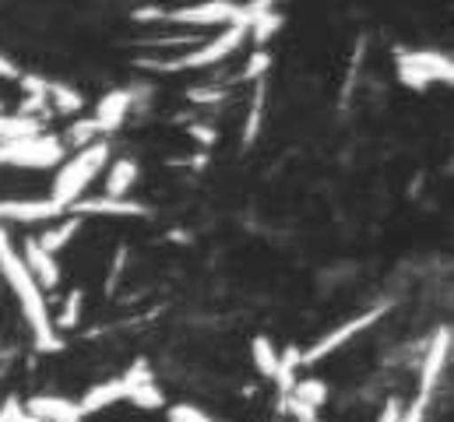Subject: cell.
<instances>
[{
	"label": "cell",
	"instance_id": "obj_1",
	"mask_svg": "<svg viewBox=\"0 0 454 422\" xmlns=\"http://www.w3.org/2000/svg\"><path fill=\"white\" fill-rule=\"evenodd\" d=\"M0 278L7 282L11 296L18 300L25 324L32 331V341L39 352H60L64 348V338L60 331L53 327V310H50V300L46 293L39 289V282L32 278V271L25 268L21 254H18V243L7 236V225H0Z\"/></svg>",
	"mask_w": 454,
	"mask_h": 422
},
{
	"label": "cell",
	"instance_id": "obj_2",
	"mask_svg": "<svg viewBox=\"0 0 454 422\" xmlns=\"http://www.w3.org/2000/svg\"><path fill=\"white\" fill-rule=\"evenodd\" d=\"M243 43H250V39H247V25H243V21H232L226 28H219L212 39H201L198 46H187V50L176 53V57H145V60H137V64L148 67V71H159V74L208 71V67L229 60L236 50H243Z\"/></svg>",
	"mask_w": 454,
	"mask_h": 422
},
{
	"label": "cell",
	"instance_id": "obj_3",
	"mask_svg": "<svg viewBox=\"0 0 454 422\" xmlns=\"http://www.w3.org/2000/svg\"><path fill=\"white\" fill-rule=\"evenodd\" d=\"M114 152H110V141H96V145H85V148H74V155H67L60 166H57V176H53V191H50V201L57 208H71L74 201H82L89 194V187L103 176V169L110 166Z\"/></svg>",
	"mask_w": 454,
	"mask_h": 422
},
{
	"label": "cell",
	"instance_id": "obj_4",
	"mask_svg": "<svg viewBox=\"0 0 454 422\" xmlns=\"http://www.w3.org/2000/svg\"><path fill=\"white\" fill-rule=\"evenodd\" d=\"M134 21H162V25H180L187 32H201V28H226L232 21L247 25V7L243 0H194L180 7H141L134 11Z\"/></svg>",
	"mask_w": 454,
	"mask_h": 422
},
{
	"label": "cell",
	"instance_id": "obj_5",
	"mask_svg": "<svg viewBox=\"0 0 454 422\" xmlns=\"http://www.w3.org/2000/svg\"><path fill=\"white\" fill-rule=\"evenodd\" d=\"M67 159V145L57 134H32V137H14L0 141V166L11 169H53Z\"/></svg>",
	"mask_w": 454,
	"mask_h": 422
},
{
	"label": "cell",
	"instance_id": "obj_6",
	"mask_svg": "<svg viewBox=\"0 0 454 422\" xmlns=\"http://www.w3.org/2000/svg\"><path fill=\"white\" fill-rule=\"evenodd\" d=\"M398 82L412 92H427L430 85H451V57L441 50H398L395 53Z\"/></svg>",
	"mask_w": 454,
	"mask_h": 422
},
{
	"label": "cell",
	"instance_id": "obj_7",
	"mask_svg": "<svg viewBox=\"0 0 454 422\" xmlns=\"http://www.w3.org/2000/svg\"><path fill=\"white\" fill-rule=\"evenodd\" d=\"M391 310V303L384 300V303H377V307H370V310H363V314L348 316V320H341L339 327H332V331H325L314 345H307V348H300V366L303 370H310V366H317V363H325L328 356H335L341 352L348 341H356L359 334H366L380 316Z\"/></svg>",
	"mask_w": 454,
	"mask_h": 422
},
{
	"label": "cell",
	"instance_id": "obj_8",
	"mask_svg": "<svg viewBox=\"0 0 454 422\" xmlns=\"http://www.w3.org/2000/svg\"><path fill=\"white\" fill-rule=\"evenodd\" d=\"M448 363H451V327H437L434 338H430V345L419 356V391H416L419 402H430L434 405V398L444 387Z\"/></svg>",
	"mask_w": 454,
	"mask_h": 422
},
{
	"label": "cell",
	"instance_id": "obj_9",
	"mask_svg": "<svg viewBox=\"0 0 454 422\" xmlns=\"http://www.w3.org/2000/svg\"><path fill=\"white\" fill-rule=\"evenodd\" d=\"M18 82H21L25 96H35L46 106V113H53V116H78L85 109V96L78 89H71L67 82H57V78L50 82L43 74H21Z\"/></svg>",
	"mask_w": 454,
	"mask_h": 422
},
{
	"label": "cell",
	"instance_id": "obj_10",
	"mask_svg": "<svg viewBox=\"0 0 454 422\" xmlns=\"http://www.w3.org/2000/svg\"><path fill=\"white\" fill-rule=\"evenodd\" d=\"M120 377H123V384H127V402H123V405H134V409H141V412H159V409H166V391L159 387V377H155V370H152L148 359H134Z\"/></svg>",
	"mask_w": 454,
	"mask_h": 422
},
{
	"label": "cell",
	"instance_id": "obj_11",
	"mask_svg": "<svg viewBox=\"0 0 454 422\" xmlns=\"http://www.w3.org/2000/svg\"><path fill=\"white\" fill-rule=\"evenodd\" d=\"M137 109V89H114V92H106L96 109H92V120H96V127H99V134L103 137H110L116 134L123 123H127V116Z\"/></svg>",
	"mask_w": 454,
	"mask_h": 422
},
{
	"label": "cell",
	"instance_id": "obj_12",
	"mask_svg": "<svg viewBox=\"0 0 454 422\" xmlns=\"http://www.w3.org/2000/svg\"><path fill=\"white\" fill-rule=\"evenodd\" d=\"M64 208H57L50 198H0V225H35V222H57Z\"/></svg>",
	"mask_w": 454,
	"mask_h": 422
},
{
	"label": "cell",
	"instance_id": "obj_13",
	"mask_svg": "<svg viewBox=\"0 0 454 422\" xmlns=\"http://www.w3.org/2000/svg\"><path fill=\"white\" fill-rule=\"evenodd\" d=\"M71 215H78V218H89V215H99V218H148L152 208L148 205H141V201H130V198H106V194H99V198H82V201H74L71 205Z\"/></svg>",
	"mask_w": 454,
	"mask_h": 422
},
{
	"label": "cell",
	"instance_id": "obj_14",
	"mask_svg": "<svg viewBox=\"0 0 454 422\" xmlns=\"http://www.w3.org/2000/svg\"><path fill=\"white\" fill-rule=\"evenodd\" d=\"M18 254H21L25 268L32 271V278L39 282V289H43V293H50V289H57V285H60V261H57V254L43 250V243H39L35 236H28V239L18 246Z\"/></svg>",
	"mask_w": 454,
	"mask_h": 422
},
{
	"label": "cell",
	"instance_id": "obj_15",
	"mask_svg": "<svg viewBox=\"0 0 454 422\" xmlns=\"http://www.w3.org/2000/svg\"><path fill=\"white\" fill-rule=\"evenodd\" d=\"M78 402V412H82V419H89V416H99V412H106V409H114V405H123L127 402V384H123V377L116 373L110 380H99V384H92L82 398H74Z\"/></svg>",
	"mask_w": 454,
	"mask_h": 422
},
{
	"label": "cell",
	"instance_id": "obj_16",
	"mask_svg": "<svg viewBox=\"0 0 454 422\" xmlns=\"http://www.w3.org/2000/svg\"><path fill=\"white\" fill-rule=\"evenodd\" d=\"M21 409L39 422H85L82 412H78V402L74 398H64V395H35Z\"/></svg>",
	"mask_w": 454,
	"mask_h": 422
},
{
	"label": "cell",
	"instance_id": "obj_17",
	"mask_svg": "<svg viewBox=\"0 0 454 422\" xmlns=\"http://www.w3.org/2000/svg\"><path fill=\"white\" fill-rule=\"evenodd\" d=\"M137 180H141L137 159L120 155V159H114V162L103 169V194H106V198H130V191L137 187Z\"/></svg>",
	"mask_w": 454,
	"mask_h": 422
},
{
	"label": "cell",
	"instance_id": "obj_18",
	"mask_svg": "<svg viewBox=\"0 0 454 422\" xmlns=\"http://www.w3.org/2000/svg\"><path fill=\"white\" fill-rule=\"evenodd\" d=\"M250 363H254V370H257L264 380H278L282 348H278L268 334H257V338H250Z\"/></svg>",
	"mask_w": 454,
	"mask_h": 422
},
{
	"label": "cell",
	"instance_id": "obj_19",
	"mask_svg": "<svg viewBox=\"0 0 454 422\" xmlns=\"http://www.w3.org/2000/svg\"><path fill=\"white\" fill-rule=\"evenodd\" d=\"M82 222L85 218H78V215H71V211H64L57 222H50V229L43 232V236H35L39 243H43V250H50V254H60L74 236H78V229H82Z\"/></svg>",
	"mask_w": 454,
	"mask_h": 422
},
{
	"label": "cell",
	"instance_id": "obj_20",
	"mask_svg": "<svg viewBox=\"0 0 454 422\" xmlns=\"http://www.w3.org/2000/svg\"><path fill=\"white\" fill-rule=\"evenodd\" d=\"M264 96H268V78H264V82H254V99H250V113H247V120H243V148H247V145H254V141L261 137V127H264V113H268V103H264Z\"/></svg>",
	"mask_w": 454,
	"mask_h": 422
},
{
	"label": "cell",
	"instance_id": "obj_21",
	"mask_svg": "<svg viewBox=\"0 0 454 422\" xmlns=\"http://www.w3.org/2000/svg\"><path fill=\"white\" fill-rule=\"evenodd\" d=\"M296 402H303V405H310V409H325L328 405V398H332V387H328V380H321V377H296V384H293V391H289Z\"/></svg>",
	"mask_w": 454,
	"mask_h": 422
},
{
	"label": "cell",
	"instance_id": "obj_22",
	"mask_svg": "<svg viewBox=\"0 0 454 422\" xmlns=\"http://www.w3.org/2000/svg\"><path fill=\"white\" fill-rule=\"evenodd\" d=\"M82 310H85V296H82V289H71V293L64 296L60 310L53 314V327H57V331H71V327L78 324Z\"/></svg>",
	"mask_w": 454,
	"mask_h": 422
},
{
	"label": "cell",
	"instance_id": "obj_23",
	"mask_svg": "<svg viewBox=\"0 0 454 422\" xmlns=\"http://www.w3.org/2000/svg\"><path fill=\"white\" fill-rule=\"evenodd\" d=\"M166 419L169 422H223V419H215V416H208L205 409L191 405V402H176V405H169V409H166Z\"/></svg>",
	"mask_w": 454,
	"mask_h": 422
},
{
	"label": "cell",
	"instance_id": "obj_24",
	"mask_svg": "<svg viewBox=\"0 0 454 422\" xmlns=\"http://www.w3.org/2000/svg\"><path fill=\"white\" fill-rule=\"evenodd\" d=\"M268 67H271V53H268L264 46H257V50L250 53V60L243 64V78H247V82H264V78H268Z\"/></svg>",
	"mask_w": 454,
	"mask_h": 422
},
{
	"label": "cell",
	"instance_id": "obj_25",
	"mask_svg": "<svg viewBox=\"0 0 454 422\" xmlns=\"http://www.w3.org/2000/svg\"><path fill=\"white\" fill-rule=\"evenodd\" d=\"M127 257H130V250H127V246H116L110 275H106V293H116V285H120V278H123V268H127Z\"/></svg>",
	"mask_w": 454,
	"mask_h": 422
},
{
	"label": "cell",
	"instance_id": "obj_26",
	"mask_svg": "<svg viewBox=\"0 0 454 422\" xmlns=\"http://www.w3.org/2000/svg\"><path fill=\"white\" fill-rule=\"evenodd\" d=\"M402 412H405L402 398H387V402L380 405V412H377V422H402Z\"/></svg>",
	"mask_w": 454,
	"mask_h": 422
},
{
	"label": "cell",
	"instance_id": "obj_27",
	"mask_svg": "<svg viewBox=\"0 0 454 422\" xmlns=\"http://www.w3.org/2000/svg\"><path fill=\"white\" fill-rule=\"evenodd\" d=\"M191 137H194V141H201V145H205V148H212V145H215V137H219V134H215V130H212V127H208V123H191Z\"/></svg>",
	"mask_w": 454,
	"mask_h": 422
},
{
	"label": "cell",
	"instance_id": "obj_28",
	"mask_svg": "<svg viewBox=\"0 0 454 422\" xmlns=\"http://www.w3.org/2000/svg\"><path fill=\"white\" fill-rule=\"evenodd\" d=\"M0 78H4V82H18V78H21V67H18L7 53H0Z\"/></svg>",
	"mask_w": 454,
	"mask_h": 422
},
{
	"label": "cell",
	"instance_id": "obj_29",
	"mask_svg": "<svg viewBox=\"0 0 454 422\" xmlns=\"http://www.w3.org/2000/svg\"><path fill=\"white\" fill-rule=\"evenodd\" d=\"M0 113H4V99H0Z\"/></svg>",
	"mask_w": 454,
	"mask_h": 422
}]
</instances>
